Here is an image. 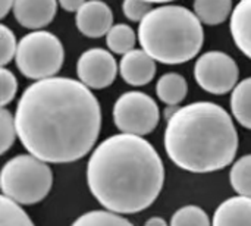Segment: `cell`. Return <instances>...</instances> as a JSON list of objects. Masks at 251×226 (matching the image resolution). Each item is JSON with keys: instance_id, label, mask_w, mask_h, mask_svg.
<instances>
[{"instance_id": "6da1fadb", "label": "cell", "mask_w": 251, "mask_h": 226, "mask_svg": "<svg viewBox=\"0 0 251 226\" xmlns=\"http://www.w3.org/2000/svg\"><path fill=\"white\" fill-rule=\"evenodd\" d=\"M15 122L24 149L46 163H72L94 147L101 128V109L79 79L53 76L24 90Z\"/></svg>"}, {"instance_id": "7a4b0ae2", "label": "cell", "mask_w": 251, "mask_h": 226, "mask_svg": "<svg viewBox=\"0 0 251 226\" xmlns=\"http://www.w3.org/2000/svg\"><path fill=\"white\" fill-rule=\"evenodd\" d=\"M87 184L106 210L134 215L157 200L165 184V166L146 138L121 132L107 137L91 153Z\"/></svg>"}, {"instance_id": "3957f363", "label": "cell", "mask_w": 251, "mask_h": 226, "mask_svg": "<svg viewBox=\"0 0 251 226\" xmlns=\"http://www.w3.org/2000/svg\"><path fill=\"white\" fill-rule=\"evenodd\" d=\"M163 144L169 159L193 174L229 166L238 151V132L231 115L212 101H194L168 119Z\"/></svg>"}, {"instance_id": "277c9868", "label": "cell", "mask_w": 251, "mask_h": 226, "mask_svg": "<svg viewBox=\"0 0 251 226\" xmlns=\"http://www.w3.org/2000/svg\"><path fill=\"white\" fill-rule=\"evenodd\" d=\"M141 49L156 62L181 65L194 59L204 43L203 22L184 6L162 4L138 24Z\"/></svg>"}, {"instance_id": "5b68a950", "label": "cell", "mask_w": 251, "mask_h": 226, "mask_svg": "<svg viewBox=\"0 0 251 226\" xmlns=\"http://www.w3.org/2000/svg\"><path fill=\"white\" fill-rule=\"evenodd\" d=\"M53 185L49 163L32 154H18L9 159L0 175L3 196L21 206H31L44 200Z\"/></svg>"}, {"instance_id": "8992f818", "label": "cell", "mask_w": 251, "mask_h": 226, "mask_svg": "<svg viewBox=\"0 0 251 226\" xmlns=\"http://www.w3.org/2000/svg\"><path fill=\"white\" fill-rule=\"evenodd\" d=\"M15 62L19 72L28 79L53 78L63 66L65 49L62 41L50 31H31L19 40Z\"/></svg>"}, {"instance_id": "52a82bcc", "label": "cell", "mask_w": 251, "mask_h": 226, "mask_svg": "<svg viewBox=\"0 0 251 226\" xmlns=\"http://www.w3.org/2000/svg\"><path fill=\"white\" fill-rule=\"evenodd\" d=\"M112 115L115 126L121 132L138 137L153 132L160 121L157 103L141 91L124 93L113 104Z\"/></svg>"}, {"instance_id": "ba28073f", "label": "cell", "mask_w": 251, "mask_h": 226, "mask_svg": "<svg viewBox=\"0 0 251 226\" xmlns=\"http://www.w3.org/2000/svg\"><path fill=\"white\" fill-rule=\"evenodd\" d=\"M194 78L204 91L215 96H224L237 87L240 69L229 54L212 50L203 53L196 60Z\"/></svg>"}, {"instance_id": "9c48e42d", "label": "cell", "mask_w": 251, "mask_h": 226, "mask_svg": "<svg viewBox=\"0 0 251 226\" xmlns=\"http://www.w3.org/2000/svg\"><path fill=\"white\" fill-rule=\"evenodd\" d=\"M78 79L90 90H103L113 84L118 63L112 51L96 47L85 50L76 62Z\"/></svg>"}, {"instance_id": "30bf717a", "label": "cell", "mask_w": 251, "mask_h": 226, "mask_svg": "<svg viewBox=\"0 0 251 226\" xmlns=\"http://www.w3.org/2000/svg\"><path fill=\"white\" fill-rule=\"evenodd\" d=\"M75 25L88 38L104 37L113 26V12L101 0H87L75 15Z\"/></svg>"}, {"instance_id": "8fae6325", "label": "cell", "mask_w": 251, "mask_h": 226, "mask_svg": "<svg viewBox=\"0 0 251 226\" xmlns=\"http://www.w3.org/2000/svg\"><path fill=\"white\" fill-rule=\"evenodd\" d=\"M57 0H15L13 16L26 29H43L56 16Z\"/></svg>"}, {"instance_id": "7c38bea8", "label": "cell", "mask_w": 251, "mask_h": 226, "mask_svg": "<svg viewBox=\"0 0 251 226\" xmlns=\"http://www.w3.org/2000/svg\"><path fill=\"white\" fill-rule=\"evenodd\" d=\"M119 74L122 79L132 87L147 85L156 75V60L143 49H134L122 56Z\"/></svg>"}, {"instance_id": "4fadbf2b", "label": "cell", "mask_w": 251, "mask_h": 226, "mask_svg": "<svg viewBox=\"0 0 251 226\" xmlns=\"http://www.w3.org/2000/svg\"><path fill=\"white\" fill-rule=\"evenodd\" d=\"M212 226H251V199L238 196L219 204Z\"/></svg>"}, {"instance_id": "5bb4252c", "label": "cell", "mask_w": 251, "mask_h": 226, "mask_svg": "<svg viewBox=\"0 0 251 226\" xmlns=\"http://www.w3.org/2000/svg\"><path fill=\"white\" fill-rule=\"evenodd\" d=\"M229 31L238 50L251 59V0H240L234 7Z\"/></svg>"}, {"instance_id": "9a60e30c", "label": "cell", "mask_w": 251, "mask_h": 226, "mask_svg": "<svg viewBox=\"0 0 251 226\" xmlns=\"http://www.w3.org/2000/svg\"><path fill=\"white\" fill-rule=\"evenodd\" d=\"M188 84L187 79L176 72H168L162 75L156 84V94L160 101L168 106H176L187 97Z\"/></svg>"}, {"instance_id": "2e32d148", "label": "cell", "mask_w": 251, "mask_h": 226, "mask_svg": "<svg viewBox=\"0 0 251 226\" xmlns=\"http://www.w3.org/2000/svg\"><path fill=\"white\" fill-rule=\"evenodd\" d=\"M194 13L206 25H219L232 15V0H194Z\"/></svg>"}, {"instance_id": "e0dca14e", "label": "cell", "mask_w": 251, "mask_h": 226, "mask_svg": "<svg viewBox=\"0 0 251 226\" xmlns=\"http://www.w3.org/2000/svg\"><path fill=\"white\" fill-rule=\"evenodd\" d=\"M231 112L235 121L251 129V76L243 79L231 91Z\"/></svg>"}, {"instance_id": "ac0fdd59", "label": "cell", "mask_w": 251, "mask_h": 226, "mask_svg": "<svg viewBox=\"0 0 251 226\" xmlns=\"http://www.w3.org/2000/svg\"><path fill=\"white\" fill-rule=\"evenodd\" d=\"M138 34L126 24H118L110 28L106 35V44L109 50L115 54H126L128 51L134 50L137 43Z\"/></svg>"}, {"instance_id": "d6986e66", "label": "cell", "mask_w": 251, "mask_h": 226, "mask_svg": "<svg viewBox=\"0 0 251 226\" xmlns=\"http://www.w3.org/2000/svg\"><path fill=\"white\" fill-rule=\"evenodd\" d=\"M229 181L235 193L251 199V154L243 156L232 165Z\"/></svg>"}, {"instance_id": "ffe728a7", "label": "cell", "mask_w": 251, "mask_h": 226, "mask_svg": "<svg viewBox=\"0 0 251 226\" xmlns=\"http://www.w3.org/2000/svg\"><path fill=\"white\" fill-rule=\"evenodd\" d=\"M71 226H134L119 213L110 210H93L79 216Z\"/></svg>"}, {"instance_id": "44dd1931", "label": "cell", "mask_w": 251, "mask_h": 226, "mask_svg": "<svg viewBox=\"0 0 251 226\" xmlns=\"http://www.w3.org/2000/svg\"><path fill=\"white\" fill-rule=\"evenodd\" d=\"M0 226H35L21 204L1 196L0 199Z\"/></svg>"}, {"instance_id": "7402d4cb", "label": "cell", "mask_w": 251, "mask_h": 226, "mask_svg": "<svg viewBox=\"0 0 251 226\" xmlns=\"http://www.w3.org/2000/svg\"><path fill=\"white\" fill-rule=\"evenodd\" d=\"M171 226H212L209 215L199 206L190 204L178 209L172 219Z\"/></svg>"}, {"instance_id": "603a6c76", "label": "cell", "mask_w": 251, "mask_h": 226, "mask_svg": "<svg viewBox=\"0 0 251 226\" xmlns=\"http://www.w3.org/2000/svg\"><path fill=\"white\" fill-rule=\"evenodd\" d=\"M18 137L15 116L6 109L1 107L0 110V153L4 154L13 146Z\"/></svg>"}, {"instance_id": "cb8c5ba5", "label": "cell", "mask_w": 251, "mask_h": 226, "mask_svg": "<svg viewBox=\"0 0 251 226\" xmlns=\"http://www.w3.org/2000/svg\"><path fill=\"white\" fill-rule=\"evenodd\" d=\"M18 43L15 34L12 32V29L9 26H6L4 24L0 25V62L1 66H6L9 62H12V59H15L16 56V50H18Z\"/></svg>"}, {"instance_id": "d4e9b609", "label": "cell", "mask_w": 251, "mask_h": 226, "mask_svg": "<svg viewBox=\"0 0 251 226\" xmlns=\"http://www.w3.org/2000/svg\"><path fill=\"white\" fill-rule=\"evenodd\" d=\"M0 85H1V91H0V104L1 107H6L16 96L18 91V81L16 76L13 75L12 71H9L6 66H1L0 71Z\"/></svg>"}, {"instance_id": "484cf974", "label": "cell", "mask_w": 251, "mask_h": 226, "mask_svg": "<svg viewBox=\"0 0 251 226\" xmlns=\"http://www.w3.org/2000/svg\"><path fill=\"white\" fill-rule=\"evenodd\" d=\"M153 9V3L146 0H124V15L132 22H141Z\"/></svg>"}, {"instance_id": "4316f807", "label": "cell", "mask_w": 251, "mask_h": 226, "mask_svg": "<svg viewBox=\"0 0 251 226\" xmlns=\"http://www.w3.org/2000/svg\"><path fill=\"white\" fill-rule=\"evenodd\" d=\"M59 1V6L66 10V12H78L79 7L87 1V0H57Z\"/></svg>"}, {"instance_id": "83f0119b", "label": "cell", "mask_w": 251, "mask_h": 226, "mask_svg": "<svg viewBox=\"0 0 251 226\" xmlns=\"http://www.w3.org/2000/svg\"><path fill=\"white\" fill-rule=\"evenodd\" d=\"M15 0H0V18H6L10 10H13Z\"/></svg>"}, {"instance_id": "f1b7e54d", "label": "cell", "mask_w": 251, "mask_h": 226, "mask_svg": "<svg viewBox=\"0 0 251 226\" xmlns=\"http://www.w3.org/2000/svg\"><path fill=\"white\" fill-rule=\"evenodd\" d=\"M144 226H168V224H166V221H165L163 218L154 216V218L149 219V221L146 222V225Z\"/></svg>"}, {"instance_id": "f546056e", "label": "cell", "mask_w": 251, "mask_h": 226, "mask_svg": "<svg viewBox=\"0 0 251 226\" xmlns=\"http://www.w3.org/2000/svg\"><path fill=\"white\" fill-rule=\"evenodd\" d=\"M150 3H169V1H175V0H146Z\"/></svg>"}]
</instances>
